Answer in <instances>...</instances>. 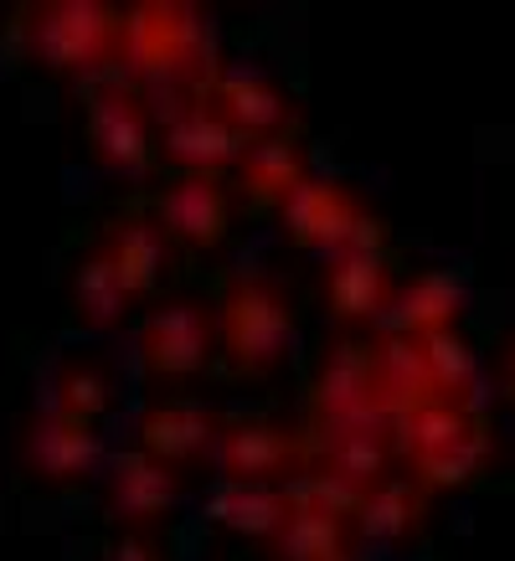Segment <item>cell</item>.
Returning a JSON list of instances; mask_svg holds the SVG:
<instances>
[{"instance_id":"obj_1","label":"cell","mask_w":515,"mask_h":561,"mask_svg":"<svg viewBox=\"0 0 515 561\" xmlns=\"http://www.w3.org/2000/svg\"><path fill=\"white\" fill-rule=\"evenodd\" d=\"M119 62L129 83L181 88L211 78V21L186 0H139L124 11Z\"/></svg>"},{"instance_id":"obj_2","label":"cell","mask_w":515,"mask_h":561,"mask_svg":"<svg viewBox=\"0 0 515 561\" xmlns=\"http://www.w3.org/2000/svg\"><path fill=\"white\" fill-rule=\"evenodd\" d=\"M21 47L42 72L88 78L119 62L124 11L108 0H36L16 16Z\"/></svg>"},{"instance_id":"obj_3","label":"cell","mask_w":515,"mask_h":561,"mask_svg":"<svg viewBox=\"0 0 515 561\" xmlns=\"http://www.w3.org/2000/svg\"><path fill=\"white\" fill-rule=\"evenodd\" d=\"M217 341L238 376H274L294 351L289 289L274 273H232L217 305Z\"/></svg>"},{"instance_id":"obj_4","label":"cell","mask_w":515,"mask_h":561,"mask_svg":"<svg viewBox=\"0 0 515 561\" xmlns=\"http://www.w3.org/2000/svg\"><path fill=\"white\" fill-rule=\"evenodd\" d=\"M284 217V238L305 253L345 257V253H381L387 248V227H381L356 191H345L330 175H309L289 202L278 206Z\"/></svg>"},{"instance_id":"obj_5","label":"cell","mask_w":515,"mask_h":561,"mask_svg":"<svg viewBox=\"0 0 515 561\" xmlns=\"http://www.w3.org/2000/svg\"><path fill=\"white\" fill-rule=\"evenodd\" d=\"M88 160L108 175H145L154 160V129L145 93L135 83H99L83 114Z\"/></svg>"},{"instance_id":"obj_6","label":"cell","mask_w":515,"mask_h":561,"mask_svg":"<svg viewBox=\"0 0 515 561\" xmlns=\"http://www.w3.org/2000/svg\"><path fill=\"white\" fill-rule=\"evenodd\" d=\"M135 345L145 371L171 376V381L202 376L206 360H211V345H217V320H211V309L202 299H171V305L145 314Z\"/></svg>"},{"instance_id":"obj_7","label":"cell","mask_w":515,"mask_h":561,"mask_svg":"<svg viewBox=\"0 0 515 561\" xmlns=\"http://www.w3.org/2000/svg\"><path fill=\"white\" fill-rule=\"evenodd\" d=\"M309 412L325 438L387 427V417L377 412V397H371V345H335L330 351L320 376H314V391H309Z\"/></svg>"},{"instance_id":"obj_8","label":"cell","mask_w":515,"mask_h":561,"mask_svg":"<svg viewBox=\"0 0 515 561\" xmlns=\"http://www.w3.org/2000/svg\"><path fill=\"white\" fill-rule=\"evenodd\" d=\"M21 459H26V474L36 484H83L99 463V438H93V423L72 417L62 408H42L26 427V443H21Z\"/></svg>"},{"instance_id":"obj_9","label":"cell","mask_w":515,"mask_h":561,"mask_svg":"<svg viewBox=\"0 0 515 561\" xmlns=\"http://www.w3.org/2000/svg\"><path fill=\"white\" fill-rule=\"evenodd\" d=\"M206 103L222 114L242 139H278L294 124L289 93L258 68H217L206 78Z\"/></svg>"},{"instance_id":"obj_10","label":"cell","mask_w":515,"mask_h":561,"mask_svg":"<svg viewBox=\"0 0 515 561\" xmlns=\"http://www.w3.org/2000/svg\"><path fill=\"white\" fill-rule=\"evenodd\" d=\"M211 459H217L222 479L274 484L278 474H289L294 463L305 459V438L289 433L284 423H268V417H232V423H222V438H217Z\"/></svg>"},{"instance_id":"obj_11","label":"cell","mask_w":515,"mask_h":561,"mask_svg":"<svg viewBox=\"0 0 515 561\" xmlns=\"http://www.w3.org/2000/svg\"><path fill=\"white\" fill-rule=\"evenodd\" d=\"M154 221L171 242L206 253L232 232V202L217 175H181L154 196Z\"/></svg>"},{"instance_id":"obj_12","label":"cell","mask_w":515,"mask_h":561,"mask_svg":"<svg viewBox=\"0 0 515 561\" xmlns=\"http://www.w3.org/2000/svg\"><path fill=\"white\" fill-rule=\"evenodd\" d=\"M181 500V479L171 463L150 459L145 448H129L108 463V511L129 530H150L175 511Z\"/></svg>"},{"instance_id":"obj_13","label":"cell","mask_w":515,"mask_h":561,"mask_svg":"<svg viewBox=\"0 0 515 561\" xmlns=\"http://www.w3.org/2000/svg\"><path fill=\"white\" fill-rule=\"evenodd\" d=\"M242 145H248V139H242L211 103H186V108L165 124L160 154H165L181 175H217L248 154Z\"/></svg>"},{"instance_id":"obj_14","label":"cell","mask_w":515,"mask_h":561,"mask_svg":"<svg viewBox=\"0 0 515 561\" xmlns=\"http://www.w3.org/2000/svg\"><path fill=\"white\" fill-rule=\"evenodd\" d=\"M371 397H377V412L387 423H402L417 408L438 402V387H433L423 345L402 341V335H381L371 345Z\"/></svg>"},{"instance_id":"obj_15","label":"cell","mask_w":515,"mask_h":561,"mask_svg":"<svg viewBox=\"0 0 515 561\" xmlns=\"http://www.w3.org/2000/svg\"><path fill=\"white\" fill-rule=\"evenodd\" d=\"M217 438H222V417L191 402H154L139 412V448L171 469L217 454Z\"/></svg>"},{"instance_id":"obj_16","label":"cell","mask_w":515,"mask_h":561,"mask_svg":"<svg viewBox=\"0 0 515 561\" xmlns=\"http://www.w3.org/2000/svg\"><path fill=\"white\" fill-rule=\"evenodd\" d=\"M464 314V284L454 273H423L392 294V305L381 314L387 335H402V341H428V335H444L454 330V320Z\"/></svg>"},{"instance_id":"obj_17","label":"cell","mask_w":515,"mask_h":561,"mask_svg":"<svg viewBox=\"0 0 515 561\" xmlns=\"http://www.w3.org/2000/svg\"><path fill=\"white\" fill-rule=\"evenodd\" d=\"M392 273H387V257L381 253H345L330 257L325 273V299L330 314L345 324H371L387 314L392 305Z\"/></svg>"},{"instance_id":"obj_18","label":"cell","mask_w":515,"mask_h":561,"mask_svg":"<svg viewBox=\"0 0 515 561\" xmlns=\"http://www.w3.org/2000/svg\"><path fill=\"white\" fill-rule=\"evenodd\" d=\"M289 511H294V500L278 484L222 479L217 490L206 494V520L232 530V536H248V541H274L278 530H284V520H289Z\"/></svg>"},{"instance_id":"obj_19","label":"cell","mask_w":515,"mask_h":561,"mask_svg":"<svg viewBox=\"0 0 515 561\" xmlns=\"http://www.w3.org/2000/svg\"><path fill=\"white\" fill-rule=\"evenodd\" d=\"M103 253L114 257V268H119L129 294H154L160 278H165V263H171V238L150 217H124L108 227Z\"/></svg>"},{"instance_id":"obj_20","label":"cell","mask_w":515,"mask_h":561,"mask_svg":"<svg viewBox=\"0 0 515 561\" xmlns=\"http://www.w3.org/2000/svg\"><path fill=\"white\" fill-rule=\"evenodd\" d=\"M423 526H428V490L417 479H387V484H377L356 515L360 536L366 541H387V546L412 541Z\"/></svg>"},{"instance_id":"obj_21","label":"cell","mask_w":515,"mask_h":561,"mask_svg":"<svg viewBox=\"0 0 515 561\" xmlns=\"http://www.w3.org/2000/svg\"><path fill=\"white\" fill-rule=\"evenodd\" d=\"M480 423L484 417L469 408V402H448V397H438V402H428V408H417L412 417H402L392 443H397L402 459L417 463V459H433V454L454 448L459 438H469Z\"/></svg>"},{"instance_id":"obj_22","label":"cell","mask_w":515,"mask_h":561,"mask_svg":"<svg viewBox=\"0 0 515 561\" xmlns=\"http://www.w3.org/2000/svg\"><path fill=\"white\" fill-rule=\"evenodd\" d=\"M397 443L387 438V427H360V433H341V438H320V463L330 474H341L345 484H356L360 494H371L387 484Z\"/></svg>"},{"instance_id":"obj_23","label":"cell","mask_w":515,"mask_h":561,"mask_svg":"<svg viewBox=\"0 0 515 561\" xmlns=\"http://www.w3.org/2000/svg\"><path fill=\"white\" fill-rule=\"evenodd\" d=\"M238 175H242V191H248L253 202L284 206L314 171L305 165L299 145H289V139H263V145H253V150L238 160Z\"/></svg>"},{"instance_id":"obj_24","label":"cell","mask_w":515,"mask_h":561,"mask_svg":"<svg viewBox=\"0 0 515 561\" xmlns=\"http://www.w3.org/2000/svg\"><path fill=\"white\" fill-rule=\"evenodd\" d=\"M135 294L124 289L119 268H114V257L93 248V253L78 263L72 273V309H78V324L83 330H114L124 320V309H129Z\"/></svg>"},{"instance_id":"obj_25","label":"cell","mask_w":515,"mask_h":561,"mask_svg":"<svg viewBox=\"0 0 515 561\" xmlns=\"http://www.w3.org/2000/svg\"><path fill=\"white\" fill-rule=\"evenodd\" d=\"M278 561H345V520L320 515L309 505H294L284 530L274 536Z\"/></svg>"},{"instance_id":"obj_26","label":"cell","mask_w":515,"mask_h":561,"mask_svg":"<svg viewBox=\"0 0 515 561\" xmlns=\"http://www.w3.org/2000/svg\"><path fill=\"white\" fill-rule=\"evenodd\" d=\"M490 454H495V438H490V423H480L469 438L454 443V448L433 454V459H417L412 463V474H417L423 490H459V484H469V479L484 474Z\"/></svg>"},{"instance_id":"obj_27","label":"cell","mask_w":515,"mask_h":561,"mask_svg":"<svg viewBox=\"0 0 515 561\" xmlns=\"http://www.w3.org/2000/svg\"><path fill=\"white\" fill-rule=\"evenodd\" d=\"M108 402H114V371L108 366H99V360H68L57 371V402L52 408L93 423L99 412H108Z\"/></svg>"},{"instance_id":"obj_28","label":"cell","mask_w":515,"mask_h":561,"mask_svg":"<svg viewBox=\"0 0 515 561\" xmlns=\"http://www.w3.org/2000/svg\"><path fill=\"white\" fill-rule=\"evenodd\" d=\"M423 345V356H428V371H433V387H438V397H448V402H464L469 397V387H474V351L454 335V330H444V335H428Z\"/></svg>"},{"instance_id":"obj_29","label":"cell","mask_w":515,"mask_h":561,"mask_svg":"<svg viewBox=\"0 0 515 561\" xmlns=\"http://www.w3.org/2000/svg\"><path fill=\"white\" fill-rule=\"evenodd\" d=\"M289 500L294 505H309V511H320V515H335V520H351V515H360V505H366V494H360L356 484H345L341 474H330V469L299 479L289 490Z\"/></svg>"},{"instance_id":"obj_30","label":"cell","mask_w":515,"mask_h":561,"mask_svg":"<svg viewBox=\"0 0 515 561\" xmlns=\"http://www.w3.org/2000/svg\"><path fill=\"white\" fill-rule=\"evenodd\" d=\"M108 561H165V557H160V546L145 530H124L119 541L108 546Z\"/></svg>"},{"instance_id":"obj_31","label":"cell","mask_w":515,"mask_h":561,"mask_svg":"<svg viewBox=\"0 0 515 561\" xmlns=\"http://www.w3.org/2000/svg\"><path fill=\"white\" fill-rule=\"evenodd\" d=\"M500 387H505V397L515 408V335H505V345H500Z\"/></svg>"}]
</instances>
